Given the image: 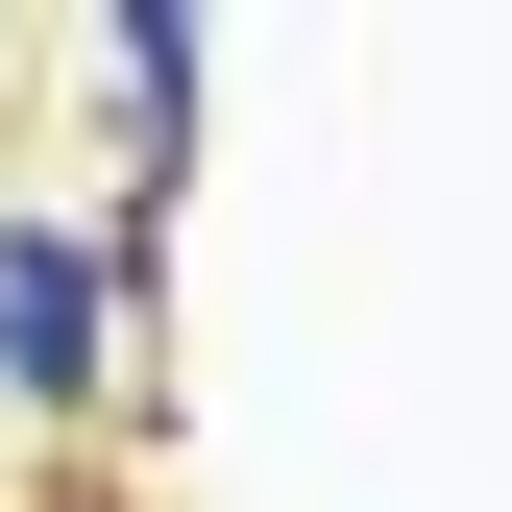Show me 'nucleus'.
I'll return each instance as SVG.
<instances>
[{
	"label": "nucleus",
	"mask_w": 512,
	"mask_h": 512,
	"mask_svg": "<svg viewBox=\"0 0 512 512\" xmlns=\"http://www.w3.org/2000/svg\"><path fill=\"white\" fill-rule=\"evenodd\" d=\"M0 391L25 415L98 391V244H49V220H0Z\"/></svg>",
	"instance_id": "f257e3e1"
}]
</instances>
